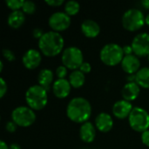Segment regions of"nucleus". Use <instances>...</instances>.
Wrapping results in <instances>:
<instances>
[{"label": "nucleus", "mask_w": 149, "mask_h": 149, "mask_svg": "<svg viewBox=\"0 0 149 149\" xmlns=\"http://www.w3.org/2000/svg\"><path fill=\"white\" fill-rule=\"evenodd\" d=\"M66 115L70 120L83 124L87 122L92 115V106L86 99L75 97L69 101L66 107Z\"/></svg>", "instance_id": "f257e3e1"}, {"label": "nucleus", "mask_w": 149, "mask_h": 149, "mask_svg": "<svg viewBox=\"0 0 149 149\" xmlns=\"http://www.w3.org/2000/svg\"><path fill=\"white\" fill-rule=\"evenodd\" d=\"M38 48L41 53L46 57H55L63 52L65 40L59 32L46 31L38 40Z\"/></svg>", "instance_id": "f03ea898"}, {"label": "nucleus", "mask_w": 149, "mask_h": 149, "mask_svg": "<svg viewBox=\"0 0 149 149\" xmlns=\"http://www.w3.org/2000/svg\"><path fill=\"white\" fill-rule=\"evenodd\" d=\"M24 98L27 107L34 111H39L47 105L48 92L38 84L33 85L27 89Z\"/></svg>", "instance_id": "7ed1b4c3"}, {"label": "nucleus", "mask_w": 149, "mask_h": 149, "mask_svg": "<svg viewBox=\"0 0 149 149\" xmlns=\"http://www.w3.org/2000/svg\"><path fill=\"white\" fill-rule=\"evenodd\" d=\"M124 57L123 47L115 43L105 45L100 52V60L108 66H115L120 64Z\"/></svg>", "instance_id": "20e7f679"}, {"label": "nucleus", "mask_w": 149, "mask_h": 149, "mask_svg": "<svg viewBox=\"0 0 149 149\" xmlns=\"http://www.w3.org/2000/svg\"><path fill=\"white\" fill-rule=\"evenodd\" d=\"M145 15L137 8H132L124 12L122 16V25L128 31H136L145 24Z\"/></svg>", "instance_id": "39448f33"}, {"label": "nucleus", "mask_w": 149, "mask_h": 149, "mask_svg": "<svg viewBox=\"0 0 149 149\" xmlns=\"http://www.w3.org/2000/svg\"><path fill=\"white\" fill-rule=\"evenodd\" d=\"M61 61L63 65L70 70H79L84 62L82 51L77 46H69L64 49L61 53Z\"/></svg>", "instance_id": "423d86ee"}, {"label": "nucleus", "mask_w": 149, "mask_h": 149, "mask_svg": "<svg viewBox=\"0 0 149 149\" xmlns=\"http://www.w3.org/2000/svg\"><path fill=\"white\" fill-rule=\"evenodd\" d=\"M128 123L133 130L142 134L149 129L148 112L141 107H134L128 117Z\"/></svg>", "instance_id": "0eeeda50"}, {"label": "nucleus", "mask_w": 149, "mask_h": 149, "mask_svg": "<svg viewBox=\"0 0 149 149\" xmlns=\"http://www.w3.org/2000/svg\"><path fill=\"white\" fill-rule=\"evenodd\" d=\"M11 120L21 127H31L36 120V113L34 110L29 107H17L11 112Z\"/></svg>", "instance_id": "6e6552de"}, {"label": "nucleus", "mask_w": 149, "mask_h": 149, "mask_svg": "<svg viewBox=\"0 0 149 149\" xmlns=\"http://www.w3.org/2000/svg\"><path fill=\"white\" fill-rule=\"evenodd\" d=\"M48 24L53 31H64L71 25V17L65 11H56L49 17Z\"/></svg>", "instance_id": "1a4fd4ad"}, {"label": "nucleus", "mask_w": 149, "mask_h": 149, "mask_svg": "<svg viewBox=\"0 0 149 149\" xmlns=\"http://www.w3.org/2000/svg\"><path fill=\"white\" fill-rule=\"evenodd\" d=\"M131 46L137 57H146L149 54V33L141 32L133 38Z\"/></svg>", "instance_id": "9d476101"}, {"label": "nucleus", "mask_w": 149, "mask_h": 149, "mask_svg": "<svg viewBox=\"0 0 149 149\" xmlns=\"http://www.w3.org/2000/svg\"><path fill=\"white\" fill-rule=\"evenodd\" d=\"M42 61L41 52L36 49H29L26 51L22 58L23 65L28 70H33L39 66Z\"/></svg>", "instance_id": "9b49d317"}, {"label": "nucleus", "mask_w": 149, "mask_h": 149, "mask_svg": "<svg viewBox=\"0 0 149 149\" xmlns=\"http://www.w3.org/2000/svg\"><path fill=\"white\" fill-rule=\"evenodd\" d=\"M133 105L131 102L127 101L125 100H120L116 101L112 107V112L114 117L120 120H123L126 118H128L132 110H133Z\"/></svg>", "instance_id": "f8f14e48"}, {"label": "nucleus", "mask_w": 149, "mask_h": 149, "mask_svg": "<svg viewBox=\"0 0 149 149\" xmlns=\"http://www.w3.org/2000/svg\"><path fill=\"white\" fill-rule=\"evenodd\" d=\"M122 70L129 75L136 74L141 69V61L139 57L134 54L127 55L120 63Z\"/></svg>", "instance_id": "ddd939ff"}, {"label": "nucleus", "mask_w": 149, "mask_h": 149, "mask_svg": "<svg viewBox=\"0 0 149 149\" xmlns=\"http://www.w3.org/2000/svg\"><path fill=\"white\" fill-rule=\"evenodd\" d=\"M52 89L53 94L58 99H65L70 94L72 86L68 79H58L53 82Z\"/></svg>", "instance_id": "4468645a"}, {"label": "nucleus", "mask_w": 149, "mask_h": 149, "mask_svg": "<svg viewBox=\"0 0 149 149\" xmlns=\"http://www.w3.org/2000/svg\"><path fill=\"white\" fill-rule=\"evenodd\" d=\"M95 127L101 133H108L113 127V120L109 113H100L95 118Z\"/></svg>", "instance_id": "2eb2a0df"}, {"label": "nucleus", "mask_w": 149, "mask_h": 149, "mask_svg": "<svg viewBox=\"0 0 149 149\" xmlns=\"http://www.w3.org/2000/svg\"><path fill=\"white\" fill-rule=\"evenodd\" d=\"M80 30L85 37L94 38L99 36L100 32V26L96 21L93 19H86L81 23Z\"/></svg>", "instance_id": "dca6fc26"}, {"label": "nucleus", "mask_w": 149, "mask_h": 149, "mask_svg": "<svg viewBox=\"0 0 149 149\" xmlns=\"http://www.w3.org/2000/svg\"><path fill=\"white\" fill-rule=\"evenodd\" d=\"M96 127L92 122H85L81 124L79 128V137L85 143H91L96 137Z\"/></svg>", "instance_id": "f3484780"}, {"label": "nucleus", "mask_w": 149, "mask_h": 149, "mask_svg": "<svg viewBox=\"0 0 149 149\" xmlns=\"http://www.w3.org/2000/svg\"><path fill=\"white\" fill-rule=\"evenodd\" d=\"M141 93V87L136 82H127L121 90V95L123 100L127 101L135 100Z\"/></svg>", "instance_id": "a211bd4d"}, {"label": "nucleus", "mask_w": 149, "mask_h": 149, "mask_svg": "<svg viewBox=\"0 0 149 149\" xmlns=\"http://www.w3.org/2000/svg\"><path fill=\"white\" fill-rule=\"evenodd\" d=\"M53 79H54V74L52 70L45 68L39 71L38 74V85L41 86L43 88H45L47 92L50 91L51 86H52L53 84Z\"/></svg>", "instance_id": "6ab92c4d"}, {"label": "nucleus", "mask_w": 149, "mask_h": 149, "mask_svg": "<svg viewBox=\"0 0 149 149\" xmlns=\"http://www.w3.org/2000/svg\"><path fill=\"white\" fill-rule=\"evenodd\" d=\"M25 21V14L20 10H15L11 11L8 17H7V23L10 27L12 29H18L20 28Z\"/></svg>", "instance_id": "aec40b11"}, {"label": "nucleus", "mask_w": 149, "mask_h": 149, "mask_svg": "<svg viewBox=\"0 0 149 149\" xmlns=\"http://www.w3.org/2000/svg\"><path fill=\"white\" fill-rule=\"evenodd\" d=\"M68 80L73 88H79L84 86L86 82V76L85 73H83L79 70H74L72 71V72L69 74Z\"/></svg>", "instance_id": "412c9836"}, {"label": "nucleus", "mask_w": 149, "mask_h": 149, "mask_svg": "<svg viewBox=\"0 0 149 149\" xmlns=\"http://www.w3.org/2000/svg\"><path fill=\"white\" fill-rule=\"evenodd\" d=\"M136 83L140 87L149 89V67H142L135 74Z\"/></svg>", "instance_id": "4be33fe9"}, {"label": "nucleus", "mask_w": 149, "mask_h": 149, "mask_svg": "<svg viewBox=\"0 0 149 149\" xmlns=\"http://www.w3.org/2000/svg\"><path fill=\"white\" fill-rule=\"evenodd\" d=\"M64 9H65V12L68 16L72 17V16L77 15L79 12L80 5H79V3L77 1L70 0V1H68V2L65 3Z\"/></svg>", "instance_id": "5701e85b"}, {"label": "nucleus", "mask_w": 149, "mask_h": 149, "mask_svg": "<svg viewBox=\"0 0 149 149\" xmlns=\"http://www.w3.org/2000/svg\"><path fill=\"white\" fill-rule=\"evenodd\" d=\"M36 3L32 1H24L23 7H22V11L24 14L27 15H32L36 11Z\"/></svg>", "instance_id": "b1692460"}, {"label": "nucleus", "mask_w": 149, "mask_h": 149, "mask_svg": "<svg viewBox=\"0 0 149 149\" xmlns=\"http://www.w3.org/2000/svg\"><path fill=\"white\" fill-rule=\"evenodd\" d=\"M23 0H6V5L8 6L9 9H10L12 11L15 10H20V9H22L23 4H24Z\"/></svg>", "instance_id": "393cba45"}, {"label": "nucleus", "mask_w": 149, "mask_h": 149, "mask_svg": "<svg viewBox=\"0 0 149 149\" xmlns=\"http://www.w3.org/2000/svg\"><path fill=\"white\" fill-rule=\"evenodd\" d=\"M67 74H68V69L63 65L58 66V68L56 69V75L58 79H65Z\"/></svg>", "instance_id": "a878e982"}, {"label": "nucleus", "mask_w": 149, "mask_h": 149, "mask_svg": "<svg viewBox=\"0 0 149 149\" xmlns=\"http://www.w3.org/2000/svg\"><path fill=\"white\" fill-rule=\"evenodd\" d=\"M3 56L6 60H8L10 62L15 60V58H16V56H15L14 52L10 49H3Z\"/></svg>", "instance_id": "bb28decb"}, {"label": "nucleus", "mask_w": 149, "mask_h": 149, "mask_svg": "<svg viewBox=\"0 0 149 149\" xmlns=\"http://www.w3.org/2000/svg\"><path fill=\"white\" fill-rule=\"evenodd\" d=\"M7 84L5 82V80L1 78L0 79V97L1 98H3V96L5 95V93H7Z\"/></svg>", "instance_id": "cd10ccee"}, {"label": "nucleus", "mask_w": 149, "mask_h": 149, "mask_svg": "<svg viewBox=\"0 0 149 149\" xmlns=\"http://www.w3.org/2000/svg\"><path fill=\"white\" fill-rule=\"evenodd\" d=\"M79 71H81L83 73H89L90 72H91V70H92V66H91V65H90V63H88V62H86V61H84L83 62V64L80 65V67H79Z\"/></svg>", "instance_id": "c85d7f7f"}, {"label": "nucleus", "mask_w": 149, "mask_h": 149, "mask_svg": "<svg viewBox=\"0 0 149 149\" xmlns=\"http://www.w3.org/2000/svg\"><path fill=\"white\" fill-rule=\"evenodd\" d=\"M45 3L52 7H58L64 3V0H45Z\"/></svg>", "instance_id": "c756f323"}, {"label": "nucleus", "mask_w": 149, "mask_h": 149, "mask_svg": "<svg viewBox=\"0 0 149 149\" xmlns=\"http://www.w3.org/2000/svg\"><path fill=\"white\" fill-rule=\"evenodd\" d=\"M44 34H45L44 31H43L41 28H39V27H37V28L33 29V31H32V35H33V37H34L35 38H38V40L42 38V36H43Z\"/></svg>", "instance_id": "7c9ffc66"}, {"label": "nucleus", "mask_w": 149, "mask_h": 149, "mask_svg": "<svg viewBox=\"0 0 149 149\" xmlns=\"http://www.w3.org/2000/svg\"><path fill=\"white\" fill-rule=\"evenodd\" d=\"M17 126L11 120V121H9L5 124V129L9 132V133H14L16 130H17Z\"/></svg>", "instance_id": "2f4dec72"}, {"label": "nucleus", "mask_w": 149, "mask_h": 149, "mask_svg": "<svg viewBox=\"0 0 149 149\" xmlns=\"http://www.w3.org/2000/svg\"><path fill=\"white\" fill-rule=\"evenodd\" d=\"M141 141L145 146L149 147V129L141 134Z\"/></svg>", "instance_id": "473e14b6"}, {"label": "nucleus", "mask_w": 149, "mask_h": 149, "mask_svg": "<svg viewBox=\"0 0 149 149\" xmlns=\"http://www.w3.org/2000/svg\"><path fill=\"white\" fill-rule=\"evenodd\" d=\"M123 52H124L125 56L134 54V51H133V48H132L131 45H125V46H123Z\"/></svg>", "instance_id": "72a5a7b5"}, {"label": "nucleus", "mask_w": 149, "mask_h": 149, "mask_svg": "<svg viewBox=\"0 0 149 149\" xmlns=\"http://www.w3.org/2000/svg\"><path fill=\"white\" fill-rule=\"evenodd\" d=\"M141 5H142L145 9L149 10V0H142V1L141 2Z\"/></svg>", "instance_id": "f704fd0d"}, {"label": "nucleus", "mask_w": 149, "mask_h": 149, "mask_svg": "<svg viewBox=\"0 0 149 149\" xmlns=\"http://www.w3.org/2000/svg\"><path fill=\"white\" fill-rule=\"evenodd\" d=\"M9 149H21V147L17 143H12L9 146Z\"/></svg>", "instance_id": "c9c22d12"}, {"label": "nucleus", "mask_w": 149, "mask_h": 149, "mask_svg": "<svg viewBox=\"0 0 149 149\" xmlns=\"http://www.w3.org/2000/svg\"><path fill=\"white\" fill-rule=\"evenodd\" d=\"M0 149H9V146L3 141H0Z\"/></svg>", "instance_id": "e433bc0d"}, {"label": "nucleus", "mask_w": 149, "mask_h": 149, "mask_svg": "<svg viewBox=\"0 0 149 149\" xmlns=\"http://www.w3.org/2000/svg\"><path fill=\"white\" fill-rule=\"evenodd\" d=\"M145 24L149 26V13L147 14V16L145 17Z\"/></svg>", "instance_id": "4c0bfd02"}, {"label": "nucleus", "mask_w": 149, "mask_h": 149, "mask_svg": "<svg viewBox=\"0 0 149 149\" xmlns=\"http://www.w3.org/2000/svg\"><path fill=\"white\" fill-rule=\"evenodd\" d=\"M0 72H2L3 71V63L2 62V61H0Z\"/></svg>", "instance_id": "58836bf2"}, {"label": "nucleus", "mask_w": 149, "mask_h": 149, "mask_svg": "<svg viewBox=\"0 0 149 149\" xmlns=\"http://www.w3.org/2000/svg\"><path fill=\"white\" fill-rule=\"evenodd\" d=\"M148 61H149V54L148 55Z\"/></svg>", "instance_id": "ea45409f"}]
</instances>
